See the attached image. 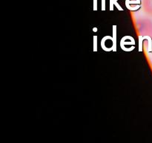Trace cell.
<instances>
[{
    "label": "cell",
    "mask_w": 152,
    "mask_h": 143,
    "mask_svg": "<svg viewBox=\"0 0 152 143\" xmlns=\"http://www.w3.org/2000/svg\"><path fill=\"white\" fill-rule=\"evenodd\" d=\"M114 0H110V11H114Z\"/></svg>",
    "instance_id": "obj_6"
},
{
    "label": "cell",
    "mask_w": 152,
    "mask_h": 143,
    "mask_svg": "<svg viewBox=\"0 0 152 143\" xmlns=\"http://www.w3.org/2000/svg\"><path fill=\"white\" fill-rule=\"evenodd\" d=\"M114 5H115V6L117 7V8L119 10V11H123V8H122L121 6H120V4L117 3V0H114Z\"/></svg>",
    "instance_id": "obj_5"
},
{
    "label": "cell",
    "mask_w": 152,
    "mask_h": 143,
    "mask_svg": "<svg viewBox=\"0 0 152 143\" xmlns=\"http://www.w3.org/2000/svg\"><path fill=\"white\" fill-rule=\"evenodd\" d=\"M102 11H106V0H102Z\"/></svg>",
    "instance_id": "obj_7"
},
{
    "label": "cell",
    "mask_w": 152,
    "mask_h": 143,
    "mask_svg": "<svg viewBox=\"0 0 152 143\" xmlns=\"http://www.w3.org/2000/svg\"><path fill=\"white\" fill-rule=\"evenodd\" d=\"M113 51L117 52V26H113Z\"/></svg>",
    "instance_id": "obj_1"
},
{
    "label": "cell",
    "mask_w": 152,
    "mask_h": 143,
    "mask_svg": "<svg viewBox=\"0 0 152 143\" xmlns=\"http://www.w3.org/2000/svg\"><path fill=\"white\" fill-rule=\"evenodd\" d=\"M94 11H97V0H94Z\"/></svg>",
    "instance_id": "obj_8"
},
{
    "label": "cell",
    "mask_w": 152,
    "mask_h": 143,
    "mask_svg": "<svg viewBox=\"0 0 152 143\" xmlns=\"http://www.w3.org/2000/svg\"><path fill=\"white\" fill-rule=\"evenodd\" d=\"M144 39H147L148 40V52L151 53L152 52V38L150 36H146L144 37Z\"/></svg>",
    "instance_id": "obj_2"
},
{
    "label": "cell",
    "mask_w": 152,
    "mask_h": 143,
    "mask_svg": "<svg viewBox=\"0 0 152 143\" xmlns=\"http://www.w3.org/2000/svg\"><path fill=\"white\" fill-rule=\"evenodd\" d=\"M97 28L96 27H94V28H93V31L94 32H97Z\"/></svg>",
    "instance_id": "obj_9"
},
{
    "label": "cell",
    "mask_w": 152,
    "mask_h": 143,
    "mask_svg": "<svg viewBox=\"0 0 152 143\" xmlns=\"http://www.w3.org/2000/svg\"><path fill=\"white\" fill-rule=\"evenodd\" d=\"M144 37L143 36H139V52H143V41L144 40Z\"/></svg>",
    "instance_id": "obj_3"
},
{
    "label": "cell",
    "mask_w": 152,
    "mask_h": 143,
    "mask_svg": "<svg viewBox=\"0 0 152 143\" xmlns=\"http://www.w3.org/2000/svg\"><path fill=\"white\" fill-rule=\"evenodd\" d=\"M94 52H97V36H94Z\"/></svg>",
    "instance_id": "obj_4"
}]
</instances>
